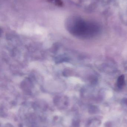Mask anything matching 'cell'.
<instances>
[{
    "instance_id": "obj_1",
    "label": "cell",
    "mask_w": 127,
    "mask_h": 127,
    "mask_svg": "<svg viewBox=\"0 0 127 127\" xmlns=\"http://www.w3.org/2000/svg\"><path fill=\"white\" fill-rule=\"evenodd\" d=\"M67 27L69 32L79 37H92L98 31L97 25L81 20L69 19L67 23Z\"/></svg>"
},
{
    "instance_id": "obj_2",
    "label": "cell",
    "mask_w": 127,
    "mask_h": 127,
    "mask_svg": "<svg viewBox=\"0 0 127 127\" xmlns=\"http://www.w3.org/2000/svg\"><path fill=\"white\" fill-rule=\"evenodd\" d=\"M124 82V76L123 75L120 76L117 80V85L119 88H121L123 85Z\"/></svg>"
}]
</instances>
